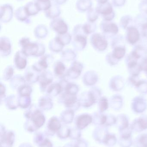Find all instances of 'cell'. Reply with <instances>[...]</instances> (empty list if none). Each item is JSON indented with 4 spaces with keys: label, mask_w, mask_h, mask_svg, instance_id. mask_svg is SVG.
Masks as SVG:
<instances>
[{
    "label": "cell",
    "mask_w": 147,
    "mask_h": 147,
    "mask_svg": "<svg viewBox=\"0 0 147 147\" xmlns=\"http://www.w3.org/2000/svg\"><path fill=\"white\" fill-rule=\"evenodd\" d=\"M51 25L54 30L58 33H65L67 30V25L63 20L61 19H57L53 20Z\"/></svg>",
    "instance_id": "obj_1"
},
{
    "label": "cell",
    "mask_w": 147,
    "mask_h": 147,
    "mask_svg": "<svg viewBox=\"0 0 147 147\" xmlns=\"http://www.w3.org/2000/svg\"><path fill=\"white\" fill-rule=\"evenodd\" d=\"M25 9L28 16L36 15L40 11L39 8L35 2H30L24 7Z\"/></svg>",
    "instance_id": "obj_2"
},
{
    "label": "cell",
    "mask_w": 147,
    "mask_h": 147,
    "mask_svg": "<svg viewBox=\"0 0 147 147\" xmlns=\"http://www.w3.org/2000/svg\"><path fill=\"white\" fill-rule=\"evenodd\" d=\"M40 11H47L51 5L50 0H33Z\"/></svg>",
    "instance_id": "obj_3"
},
{
    "label": "cell",
    "mask_w": 147,
    "mask_h": 147,
    "mask_svg": "<svg viewBox=\"0 0 147 147\" xmlns=\"http://www.w3.org/2000/svg\"><path fill=\"white\" fill-rule=\"evenodd\" d=\"M15 16L16 18L20 21H24L27 18V17H29L24 7H20L17 10L15 13Z\"/></svg>",
    "instance_id": "obj_4"
},
{
    "label": "cell",
    "mask_w": 147,
    "mask_h": 147,
    "mask_svg": "<svg viewBox=\"0 0 147 147\" xmlns=\"http://www.w3.org/2000/svg\"><path fill=\"white\" fill-rule=\"evenodd\" d=\"M47 11H48V17L51 18H57L60 14V9L57 6L55 7V6H54V7H52L51 5V7Z\"/></svg>",
    "instance_id": "obj_5"
}]
</instances>
